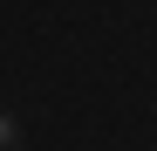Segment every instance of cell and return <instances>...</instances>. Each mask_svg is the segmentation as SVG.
Wrapping results in <instances>:
<instances>
[{
    "mask_svg": "<svg viewBox=\"0 0 157 151\" xmlns=\"http://www.w3.org/2000/svg\"><path fill=\"white\" fill-rule=\"evenodd\" d=\"M7 144H21V124H14V117H0V151H7Z\"/></svg>",
    "mask_w": 157,
    "mask_h": 151,
    "instance_id": "obj_1",
    "label": "cell"
}]
</instances>
